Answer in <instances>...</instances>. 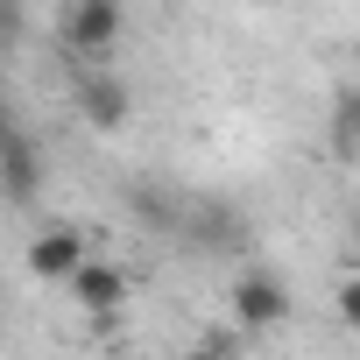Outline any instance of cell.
<instances>
[{
    "instance_id": "6da1fadb",
    "label": "cell",
    "mask_w": 360,
    "mask_h": 360,
    "mask_svg": "<svg viewBox=\"0 0 360 360\" xmlns=\"http://www.w3.org/2000/svg\"><path fill=\"white\" fill-rule=\"evenodd\" d=\"M290 283L269 269V262H248L240 276H233V290H226V318H233V332L240 339H262V332H276V325H290Z\"/></svg>"
},
{
    "instance_id": "7a4b0ae2",
    "label": "cell",
    "mask_w": 360,
    "mask_h": 360,
    "mask_svg": "<svg viewBox=\"0 0 360 360\" xmlns=\"http://www.w3.org/2000/svg\"><path fill=\"white\" fill-rule=\"evenodd\" d=\"M120 29H127V8H120V0H71V8L57 15L64 50L85 57V64H99V57L120 43Z\"/></svg>"
},
{
    "instance_id": "3957f363",
    "label": "cell",
    "mask_w": 360,
    "mask_h": 360,
    "mask_svg": "<svg viewBox=\"0 0 360 360\" xmlns=\"http://www.w3.org/2000/svg\"><path fill=\"white\" fill-rule=\"evenodd\" d=\"M43 176H50V162H43V148L22 127L0 134V198H8V205H36L43 198Z\"/></svg>"
},
{
    "instance_id": "277c9868",
    "label": "cell",
    "mask_w": 360,
    "mask_h": 360,
    "mask_svg": "<svg viewBox=\"0 0 360 360\" xmlns=\"http://www.w3.org/2000/svg\"><path fill=\"white\" fill-rule=\"evenodd\" d=\"M22 262H29V276H36V283H71V276L92 262V248H85V233H78V226H43V233L29 240V255H22Z\"/></svg>"
},
{
    "instance_id": "5b68a950",
    "label": "cell",
    "mask_w": 360,
    "mask_h": 360,
    "mask_svg": "<svg viewBox=\"0 0 360 360\" xmlns=\"http://www.w3.org/2000/svg\"><path fill=\"white\" fill-rule=\"evenodd\" d=\"M64 290H71V297H78V311H92L99 325H113V318H120V304H127V276H120V262H99V255H92Z\"/></svg>"
},
{
    "instance_id": "8992f818",
    "label": "cell",
    "mask_w": 360,
    "mask_h": 360,
    "mask_svg": "<svg viewBox=\"0 0 360 360\" xmlns=\"http://www.w3.org/2000/svg\"><path fill=\"white\" fill-rule=\"evenodd\" d=\"M78 113H85V127L120 134L127 113H134V99H127V85H120L113 71H85V78H78Z\"/></svg>"
},
{
    "instance_id": "52a82bcc",
    "label": "cell",
    "mask_w": 360,
    "mask_h": 360,
    "mask_svg": "<svg viewBox=\"0 0 360 360\" xmlns=\"http://www.w3.org/2000/svg\"><path fill=\"white\" fill-rule=\"evenodd\" d=\"M184 233H191L198 248L226 255V248H240V212H233V205H219V198H205V205H191V212H184Z\"/></svg>"
},
{
    "instance_id": "ba28073f",
    "label": "cell",
    "mask_w": 360,
    "mask_h": 360,
    "mask_svg": "<svg viewBox=\"0 0 360 360\" xmlns=\"http://www.w3.org/2000/svg\"><path fill=\"white\" fill-rule=\"evenodd\" d=\"M184 360H240V332H233V325H219V332H198V346H191Z\"/></svg>"
},
{
    "instance_id": "9c48e42d",
    "label": "cell",
    "mask_w": 360,
    "mask_h": 360,
    "mask_svg": "<svg viewBox=\"0 0 360 360\" xmlns=\"http://www.w3.org/2000/svg\"><path fill=\"white\" fill-rule=\"evenodd\" d=\"M339 141H346V155H360V92L339 106Z\"/></svg>"
},
{
    "instance_id": "30bf717a",
    "label": "cell",
    "mask_w": 360,
    "mask_h": 360,
    "mask_svg": "<svg viewBox=\"0 0 360 360\" xmlns=\"http://www.w3.org/2000/svg\"><path fill=\"white\" fill-rule=\"evenodd\" d=\"M339 318H346V325H353V332H360V276H353V283H346V290H339Z\"/></svg>"
},
{
    "instance_id": "8fae6325",
    "label": "cell",
    "mask_w": 360,
    "mask_h": 360,
    "mask_svg": "<svg viewBox=\"0 0 360 360\" xmlns=\"http://www.w3.org/2000/svg\"><path fill=\"white\" fill-rule=\"evenodd\" d=\"M0 134H15V120H8V99H0Z\"/></svg>"
}]
</instances>
